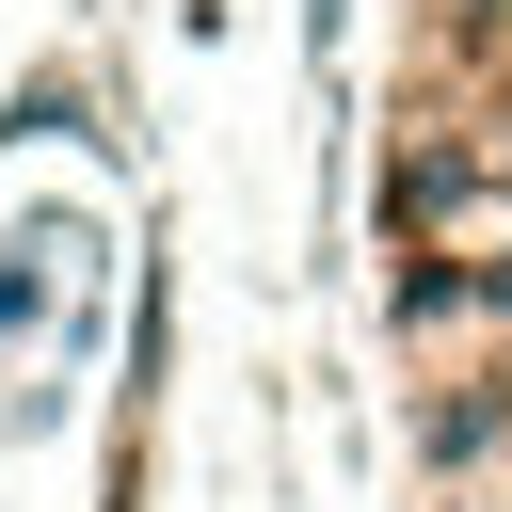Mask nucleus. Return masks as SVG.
Here are the masks:
<instances>
[{"label":"nucleus","instance_id":"nucleus-3","mask_svg":"<svg viewBox=\"0 0 512 512\" xmlns=\"http://www.w3.org/2000/svg\"><path fill=\"white\" fill-rule=\"evenodd\" d=\"M16 320H32V272H0V336H16Z\"/></svg>","mask_w":512,"mask_h":512},{"label":"nucleus","instance_id":"nucleus-1","mask_svg":"<svg viewBox=\"0 0 512 512\" xmlns=\"http://www.w3.org/2000/svg\"><path fill=\"white\" fill-rule=\"evenodd\" d=\"M416 448H432V480H480V464H512V368H464V384H432Z\"/></svg>","mask_w":512,"mask_h":512},{"label":"nucleus","instance_id":"nucleus-2","mask_svg":"<svg viewBox=\"0 0 512 512\" xmlns=\"http://www.w3.org/2000/svg\"><path fill=\"white\" fill-rule=\"evenodd\" d=\"M480 160H496V240H512V128H480Z\"/></svg>","mask_w":512,"mask_h":512}]
</instances>
